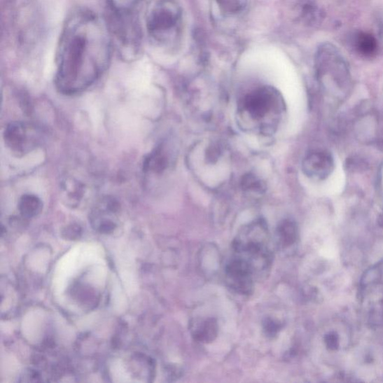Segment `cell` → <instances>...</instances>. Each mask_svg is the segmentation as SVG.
Returning a JSON list of instances; mask_svg holds the SVG:
<instances>
[{"label": "cell", "instance_id": "obj_17", "mask_svg": "<svg viewBox=\"0 0 383 383\" xmlns=\"http://www.w3.org/2000/svg\"><path fill=\"white\" fill-rule=\"evenodd\" d=\"M223 13L235 15L242 12L246 6V0H216Z\"/></svg>", "mask_w": 383, "mask_h": 383}, {"label": "cell", "instance_id": "obj_9", "mask_svg": "<svg viewBox=\"0 0 383 383\" xmlns=\"http://www.w3.org/2000/svg\"><path fill=\"white\" fill-rule=\"evenodd\" d=\"M120 209L118 201L113 196H104L98 200L92 212L93 223L103 232L113 230L116 224L111 217L116 216Z\"/></svg>", "mask_w": 383, "mask_h": 383}, {"label": "cell", "instance_id": "obj_7", "mask_svg": "<svg viewBox=\"0 0 383 383\" xmlns=\"http://www.w3.org/2000/svg\"><path fill=\"white\" fill-rule=\"evenodd\" d=\"M228 286L235 292L249 295L253 292L255 273L243 259L235 256L225 267Z\"/></svg>", "mask_w": 383, "mask_h": 383}, {"label": "cell", "instance_id": "obj_3", "mask_svg": "<svg viewBox=\"0 0 383 383\" xmlns=\"http://www.w3.org/2000/svg\"><path fill=\"white\" fill-rule=\"evenodd\" d=\"M270 235L265 221L258 220L244 226L233 242L235 256L247 263L255 275L267 270L272 260Z\"/></svg>", "mask_w": 383, "mask_h": 383}, {"label": "cell", "instance_id": "obj_1", "mask_svg": "<svg viewBox=\"0 0 383 383\" xmlns=\"http://www.w3.org/2000/svg\"><path fill=\"white\" fill-rule=\"evenodd\" d=\"M112 48L106 20L90 10H75L65 22L57 48L59 90L73 95L92 85L106 71Z\"/></svg>", "mask_w": 383, "mask_h": 383}, {"label": "cell", "instance_id": "obj_18", "mask_svg": "<svg viewBox=\"0 0 383 383\" xmlns=\"http://www.w3.org/2000/svg\"><path fill=\"white\" fill-rule=\"evenodd\" d=\"M283 324L275 319H271V317H267L263 322V331L265 335L269 338L276 337L281 330L282 329Z\"/></svg>", "mask_w": 383, "mask_h": 383}, {"label": "cell", "instance_id": "obj_19", "mask_svg": "<svg viewBox=\"0 0 383 383\" xmlns=\"http://www.w3.org/2000/svg\"><path fill=\"white\" fill-rule=\"evenodd\" d=\"M140 0H108L109 8L115 10H134Z\"/></svg>", "mask_w": 383, "mask_h": 383}, {"label": "cell", "instance_id": "obj_16", "mask_svg": "<svg viewBox=\"0 0 383 383\" xmlns=\"http://www.w3.org/2000/svg\"><path fill=\"white\" fill-rule=\"evenodd\" d=\"M242 190L249 195H260L266 191V185L255 174H247L242 181Z\"/></svg>", "mask_w": 383, "mask_h": 383}, {"label": "cell", "instance_id": "obj_10", "mask_svg": "<svg viewBox=\"0 0 383 383\" xmlns=\"http://www.w3.org/2000/svg\"><path fill=\"white\" fill-rule=\"evenodd\" d=\"M173 162L174 150L169 142L164 141L146 158L144 170L150 174H162L172 167Z\"/></svg>", "mask_w": 383, "mask_h": 383}, {"label": "cell", "instance_id": "obj_13", "mask_svg": "<svg viewBox=\"0 0 383 383\" xmlns=\"http://www.w3.org/2000/svg\"><path fill=\"white\" fill-rule=\"evenodd\" d=\"M298 227L297 223L286 218L281 221L277 227V235L279 244L287 248L297 242L298 239Z\"/></svg>", "mask_w": 383, "mask_h": 383}, {"label": "cell", "instance_id": "obj_8", "mask_svg": "<svg viewBox=\"0 0 383 383\" xmlns=\"http://www.w3.org/2000/svg\"><path fill=\"white\" fill-rule=\"evenodd\" d=\"M333 160L329 153L324 151H313L302 162V170L308 177L322 180L330 174L333 169Z\"/></svg>", "mask_w": 383, "mask_h": 383}, {"label": "cell", "instance_id": "obj_2", "mask_svg": "<svg viewBox=\"0 0 383 383\" xmlns=\"http://www.w3.org/2000/svg\"><path fill=\"white\" fill-rule=\"evenodd\" d=\"M284 113V102L274 88L263 86L246 95L238 106L239 123L263 135L275 133Z\"/></svg>", "mask_w": 383, "mask_h": 383}, {"label": "cell", "instance_id": "obj_14", "mask_svg": "<svg viewBox=\"0 0 383 383\" xmlns=\"http://www.w3.org/2000/svg\"><path fill=\"white\" fill-rule=\"evenodd\" d=\"M356 50L365 57H373L377 51V42L374 36L359 32L354 40Z\"/></svg>", "mask_w": 383, "mask_h": 383}, {"label": "cell", "instance_id": "obj_5", "mask_svg": "<svg viewBox=\"0 0 383 383\" xmlns=\"http://www.w3.org/2000/svg\"><path fill=\"white\" fill-rule=\"evenodd\" d=\"M181 16V8L174 0H153L146 18L149 37L158 45H169L179 36Z\"/></svg>", "mask_w": 383, "mask_h": 383}, {"label": "cell", "instance_id": "obj_6", "mask_svg": "<svg viewBox=\"0 0 383 383\" xmlns=\"http://www.w3.org/2000/svg\"><path fill=\"white\" fill-rule=\"evenodd\" d=\"M42 139L40 129L25 123H10L4 132L6 146L18 155L28 154L41 144Z\"/></svg>", "mask_w": 383, "mask_h": 383}, {"label": "cell", "instance_id": "obj_11", "mask_svg": "<svg viewBox=\"0 0 383 383\" xmlns=\"http://www.w3.org/2000/svg\"><path fill=\"white\" fill-rule=\"evenodd\" d=\"M89 191L87 184L74 175L67 174L61 181L62 198L71 205L76 206L86 198Z\"/></svg>", "mask_w": 383, "mask_h": 383}, {"label": "cell", "instance_id": "obj_12", "mask_svg": "<svg viewBox=\"0 0 383 383\" xmlns=\"http://www.w3.org/2000/svg\"><path fill=\"white\" fill-rule=\"evenodd\" d=\"M190 330L194 340L203 344H210L218 333V322L213 317L196 319L190 321Z\"/></svg>", "mask_w": 383, "mask_h": 383}, {"label": "cell", "instance_id": "obj_15", "mask_svg": "<svg viewBox=\"0 0 383 383\" xmlns=\"http://www.w3.org/2000/svg\"><path fill=\"white\" fill-rule=\"evenodd\" d=\"M42 202L34 194H25L21 197L19 202V210L25 217H34L42 210Z\"/></svg>", "mask_w": 383, "mask_h": 383}, {"label": "cell", "instance_id": "obj_4", "mask_svg": "<svg viewBox=\"0 0 383 383\" xmlns=\"http://www.w3.org/2000/svg\"><path fill=\"white\" fill-rule=\"evenodd\" d=\"M106 23L115 45L122 58L134 61L141 49V29L134 10L109 8Z\"/></svg>", "mask_w": 383, "mask_h": 383}]
</instances>
